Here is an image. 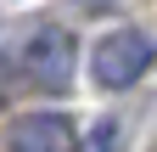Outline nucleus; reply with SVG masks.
<instances>
[{
	"mask_svg": "<svg viewBox=\"0 0 157 152\" xmlns=\"http://www.w3.org/2000/svg\"><path fill=\"white\" fill-rule=\"evenodd\" d=\"M23 62H28V73H34L39 85L62 90V85L73 79V40H67V28H34Z\"/></svg>",
	"mask_w": 157,
	"mask_h": 152,
	"instance_id": "nucleus-2",
	"label": "nucleus"
},
{
	"mask_svg": "<svg viewBox=\"0 0 157 152\" xmlns=\"http://www.w3.org/2000/svg\"><path fill=\"white\" fill-rule=\"evenodd\" d=\"M78 6H90V11H107V6H118V0H78Z\"/></svg>",
	"mask_w": 157,
	"mask_h": 152,
	"instance_id": "nucleus-5",
	"label": "nucleus"
},
{
	"mask_svg": "<svg viewBox=\"0 0 157 152\" xmlns=\"http://www.w3.org/2000/svg\"><path fill=\"white\" fill-rule=\"evenodd\" d=\"M151 40L140 28H118L107 34V40H95V56H90V73H95V85L101 90H129L140 73L151 68Z\"/></svg>",
	"mask_w": 157,
	"mask_h": 152,
	"instance_id": "nucleus-1",
	"label": "nucleus"
},
{
	"mask_svg": "<svg viewBox=\"0 0 157 152\" xmlns=\"http://www.w3.org/2000/svg\"><path fill=\"white\" fill-rule=\"evenodd\" d=\"M11 152H78V135L62 113H28L11 124Z\"/></svg>",
	"mask_w": 157,
	"mask_h": 152,
	"instance_id": "nucleus-3",
	"label": "nucleus"
},
{
	"mask_svg": "<svg viewBox=\"0 0 157 152\" xmlns=\"http://www.w3.org/2000/svg\"><path fill=\"white\" fill-rule=\"evenodd\" d=\"M84 152H112V124H101V130H95V135L84 141Z\"/></svg>",
	"mask_w": 157,
	"mask_h": 152,
	"instance_id": "nucleus-4",
	"label": "nucleus"
}]
</instances>
